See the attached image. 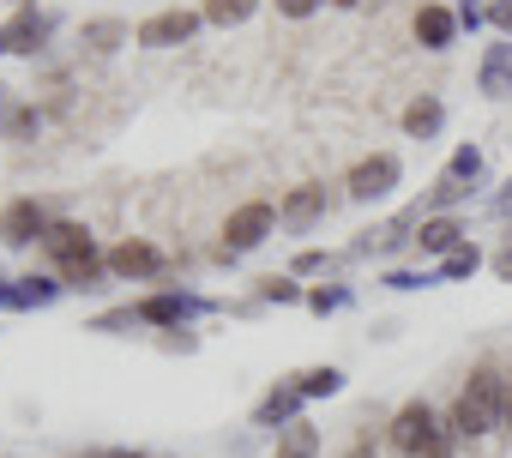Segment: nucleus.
<instances>
[{
    "label": "nucleus",
    "mask_w": 512,
    "mask_h": 458,
    "mask_svg": "<svg viewBox=\"0 0 512 458\" xmlns=\"http://www.w3.org/2000/svg\"><path fill=\"white\" fill-rule=\"evenodd\" d=\"M320 266H326V254H320V248H308V254L296 260V272H320Z\"/></svg>",
    "instance_id": "c85d7f7f"
},
{
    "label": "nucleus",
    "mask_w": 512,
    "mask_h": 458,
    "mask_svg": "<svg viewBox=\"0 0 512 458\" xmlns=\"http://www.w3.org/2000/svg\"><path fill=\"white\" fill-rule=\"evenodd\" d=\"M43 254L61 266V284H73V290H97L103 260H97V242H91V229H85V223H49Z\"/></svg>",
    "instance_id": "f03ea898"
},
{
    "label": "nucleus",
    "mask_w": 512,
    "mask_h": 458,
    "mask_svg": "<svg viewBox=\"0 0 512 458\" xmlns=\"http://www.w3.org/2000/svg\"><path fill=\"white\" fill-rule=\"evenodd\" d=\"M452 37H458V13L422 0V13H416V43H422V49H452Z\"/></svg>",
    "instance_id": "9b49d317"
},
{
    "label": "nucleus",
    "mask_w": 512,
    "mask_h": 458,
    "mask_svg": "<svg viewBox=\"0 0 512 458\" xmlns=\"http://www.w3.org/2000/svg\"><path fill=\"white\" fill-rule=\"evenodd\" d=\"M260 296H266V302H296L302 290H296L290 278H266V284H260Z\"/></svg>",
    "instance_id": "b1692460"
},
{
    "label": "nucleus",
    "mask_w": 512,
    "mask_h": 458,
    "mask_svg": "<svg viewBox=\"0 0 512 458\" xmlns=\"http://www.w3.org/2000/svg\"><path fill=\"white\" fill-rule=\"evenodd\" d=\"M103 266H109L115 278H157V272H163V254H157L151 242H139V236H133V242H115Z\"/></svg>",
    "instance_id": "6e6552de"
},
{
    "label": "nucleus",
    "mask_w": 512,
    "mask_h": 458,
    "mask_svg": "<svg viewBox=\"0 0 512 458\" xmlns=\"http://www.w3.org/2000/svg\"><path fill=\"white\" fill-rule=\"evenodd\" d=\"M97 458H139V452H127V446H115V452H97Z\"/></svg>",
    "instance_id": "7c9ffc66"
},
{
    "label": "nucleus",
    "mask_w": 512,
    "mask_h": 458,
    "mask_svg": "<svg viewBox=\"0 0 512 458\" xmlns=\"http://www.w3.org/2000/svg\"><path fill=\"white\" fill-rule=\"evenodd\" d=\"M49 37V13H37V0H19V13L7 19V49L13 55H37Z\"/></svg>",
    "instance_id": "1a4fd4ad"
},
{
    "label": "nucleus",
    "mask_w": 512,
    "mask_h": 458,
    "mask_svg": "<svg viewBox=\"0 0 512 458\" xmlns=\"http://www.w3.org/2000/svg\"><path fill=\"white\" fill-rule=\"evenodd\" d=\"M476 266H482V248H470V242H464V248H452V254L440 260V278H470Z\"/></svg>",
    "instance_id": "412c9836"
},
{
    "label": "nucleus",
    "mask_w": 512,
    "mask_h": 458,
    "mask_svg": "<svg viewBox=\"0 0 512 458\" xmlns=\"http://www.w3.org/2000/svg\"><path fill=\"white\" fill-rule=\"evenodd\" d=\"M440 121H446L440 97H416V103L404 109V133H410V139H428V133H440Z\"/></svg>",
    "instance_id": "dca6fc26"
},
{
    "label": "nucleus",
    "mask_w": 512,
    "mask_h": 458,
    "mask_svg": "<svg viewBox=\"0 0 512 458\" xmlns=\"http://www.w3.org/2000/svg\"><path fill=\"white\" fill-rule=\"evenodd\" d=\"M500 211H512V181H506V193H500Z\"/></svg>",
    "instance_id": "2f4dec72"
},
{
    "label": "nucleus",
    "mask_w": 512,
    "mask_h": 458,
    "mask_svg": "<svg viewBox=\"0 0 512 458\" xmlns=\"http://www.w3.org/2000/svg\"><path fill=\"white\" fill-rule=\"evenodd\" d=\"M193 308H199V302H187V296H151V302H139V308H133V320H151V326H181Z\"/></svg>",
    "instance_id": "4468645a"
},
{
    "label": "nucleus",
    "mask_w": 512,
    "mask_h": 458,
    "mask_svg": "<svg viewBox=\"0 0 512 458\" xmlns=\"http://www.w3.org/2000/svg\"><path fill=\"white\" fill-rule=\"evenodd\" d=\"M278 13L284 19H308V13H320V0H278Z\"/></svg>",
    "instance_id": "a878e982"
},
{
    "label": "nucleus",
    "mask_w": 512,
    "mask_h": 458,
    "mask_svg": "<svg viewBox=\"0 0 512 458\" xmlns=\"http://www.w3.org/2000/svg\"><path fill=\"white\" fill-rule=\"evenodd\" d=\"M308 308H314V314H332V308H344V290H314Z\"/></svg>",
    "instance_id": "393cba45"
},
{
    "label": "nucleus",
    "mask_w": 512,
    "mask_h": 458,
    "mask_svg": "<svg viewBox=\"0 0 512 458\" xmlns=\"http://www.w3.org/2000/svg\"><path fill=\"white\" fill-rule=\"evenodd\" d=\"M127 37H133V31H127V25H121V19H91V25H85V37H79V43H85V49H91V55H115V49H121V43H127Z\"/></svg>",
    "instance_id": "2eb2a0df"
},
{
    "label": "nucleus",
    "mask_w": 512,
    "mask_h": 458,
    "mask_svg": "<svg viewBox=\"0 0 512 458\" xmlns=\"http://www.w3.org/2000/svg\"><path fill=\"white\" fill-rule=\"evenodd\" d=\"M31 127H37V109H19V115H13V121H7V133H13V139H25V133H31Z\"/></svg>",
    "instance_id": "bb28decb"
},
{
    "label": "nucleus",
    "mask_w": 512,
    "mask_h": 458,
    "mask_svg": "<svg viewBox=\"0 0 512 458\" xmlns=\"http://www.w3.org/2000/svg\"><path fill=\"white\" fill-rule=\"evenodd\" d=\"M446 175H458V181H476V175H482V151H476V145H464V151H452V163H446Z\"/></svg>",
    "instance_id": "5701e85b"
},
{
    "label": "nucleus",
    "mask_w": 512,
    "mask_h": 458,
    "mask_svg": "<svg viewBox=\"0 0 512 458\" xmlns=\"http://www.w3.org/2000/svg\"><path fill=\"white\" fill-rule=\"evenodd\" d=\"M506 428H512V386H506Z\"/></svg>",
    "instance_id": "473e14b6"
},
{
    "label": "nucleus",
    "mask_w": 512,
    "mask_h": 458,
    "mask_svg": "<svg viewBox=\"0 0 512 458\" xmlns=\"http://www.w3.org/2000/svg\"><path fill=\"white\" fill-rule=\"evenodd\" d=\"M488 19H494L506 37H512V0H494V7H488Z\"/></svg>",
    "instance_id": "cd10ccee"
},
{
    "label": "nucleus",
    "mask_w": 512,
    "mask_h": 458,
    "mask_svg": "<svg viewBox=\"0 0 512 458\" xmlns=\"http://www.w3.org/2000/svg\"><path fill=\"white\" fill-rule=\"evenodd\" d=\"M398 175H404V163L392 157V151H374V157H362L356 169H350V199H386L392 187H398Z\"/></svg>",
    "instance_id": "0eeeda50"
},
{
    "label": "nucleus",
    "mask_w": 512,
    "mask_h": 458,
    "mask_svg": "<svg viewBox=\"0 0 512 458\" xmlns=\"http://www.w3.org/2000/svg\"><path fill=\"white\" fill-rule=\"evenodd\" d=\"M193 31H199V13L163 7V13H151V19L133 31V43H139V49H181V43H193Z\"/></svg>",
    "instance_id": "39448f33"
},
{
    "label": "nucleus",
    "mask_w": 512,
    "mask_h": 458,
    "mask_svg": "<svg viewBox=\"0 0 512 458\" xmlns=\"http://www.w3.org/2000/svg\"><path fill=\"white\" fill-rule=\"evenodd\" d=\"M494 272H500V278H506V284H512V242H506V248H500V254H494Z\"/></svg>",
    "instance_id": "c756f323"
},
{
    "label": "nucleus",
    "mask_w": 512,
    "mask_h": 458,
    "mask_svg": "<svg viewBox=\"0 0 512 458\" xmlns=\"http://www.w3.org/2000/svg\"><path fill=\"white\" fill-rule=\"evenodd\" d=\"M344 386V368H308V374H296V392L302 398H332Z\"/></svg>",
    "instance_id": "aec40b11"
},
{
    "label": "nucleus",
    "mask_w": 512,
    "mask_h": 458,
    "mask_svg": "<svg viewBox=\"0 0 512 458\" xmlns=\"http://www.w3.org/2000/svg\"><path fill=\"white\" fill-rule=\"evenodd\" d=\"M253 7H260V0H205V7H199V19H211V25H247L253 19Z\"/></svg>",
    "instance_id": "6ab92c4d"
},
{
    "label": "nucleus",
    "mask_w": 512,
    "mask_h": 458,
    "mask_svg": "<svg viewBox=\"0 0 512 458\" xmlns=\"http://www.w3.org/2000/svg\"><path fill=\"white\" fill-rule=\"evenodd\" d=\"M278 458H320V428L314 422H290L278 434Z\"/></svg>",
    "instance_id": "f3484780"
},
{
    "label": "nucleus",
    "mask_w": 512,
    "mask_h": 458,
    "mask_svg": "<svg viewBox=\"0 0 512 458\" xmlns=\"http://www.w3.org/2000/svg\"><path fill=\"white\" fill-rule=\"evenodd\" d=\"M392 446L404 458H452V428H440V416L428 404H404L392 416Z\"/></svg>",
    "instance_id": "7ed1b4c3"
},
{
    "label": "nucleus",
    "mask_w": 512,
    "mask_h": 458,
    "mask_svg": "<svg viewBox=\"0 0 512 458\" xmlns=\"http://www.w3.org/2000/svg\"><path fill=\"white\" fill-rule=\"evenodd\" d=\"M506 422V380L500 368H470L458 404H452V440H476Z\"/></svg>",
    "instance_id": "f257e3e1"
},
{
    "label": "nucleus",
    "mask_w": 512,
    "mask_h": 458,
    "mask_svg": "<svg viewBox=\"0 0 512 458\" xmlns=\"http://www.w3.org/2000/svg\"><path fill=\"white\" fill-rule=\"evenodd\" d=\"M278 217H284L290 229H314V223L326 217V187H314V181L290 187V193H284V205H278Z\"/></svg>",
    "instance_id": "9d476101"
},
{
    "label": "nucleus",
    "mask_w": 512,
    "mask_h": 458,
    "mask_svg": "<svg viewBox=\"0 0 512 458\" xmlns=\"http://www.w3.org/2000/svg\"><path fill=\"white\" fill-rule=\"evenodd\" d=\"M416 248H422V254H452V248H464L458 217H422V223H416Z\"/></svg>",
    "instance_id": "ddd939ff"
},
{
    "label": "nucleus",
    "mask_w": 512,
    "mask_h": 458,
    "mask_svg": "<svg viewBox=\"0 0 512 458\" xmlns=\"http://www.w3.org/2000/svg\"><path fill=\"white\" fill-rule=\"evenodd\" d=\"M272 223H278V211H272L266 199H253V205L229 211V223H223V254H247V248H260V242L272 236Z\"/></svg>",
    "instance_id": "20e7f679"
},
{
    "label": "nucleus",
    "mask_w": 512,
    "mask_h": 458,
    "mask_svg": "<svg viewBox=\"0 0 512 458\" xmlns=\"http://www.w3.org/2000/svg\"><path fill=\"white\" fill-rule=\"evenodd\" d=\"M43 236H49V205L13 199L7 211H0V242H7V248H31V242H43Z\"/></svg>",
    "instance_id": "423d86ee"
},
{
    "label": "nucleus",
    "mask_w": 512,
    "mask_h": 458,
    "mask_svg": "<svg viewBox=\"0 0 512 458\" xmlns=\"http://www.w3.org/2000/svg\"><path fill=\"white\" fill-rule=\"evenodd\" d=\"M332 7H362V0H332Z\"/></svg>",
    "instance_id": "72a5a7b5"
},
{
    "label": "nucleus",
    "mask_w": 512,
    "mask_h": 458,
    "mask_svg": "<svg viewBox=\"0 0 512 458\" xmlns=\"http://www.w3.org/2000/svg\"><path fill=\"white\" fill-rule=\"evenodd\" d=\"M482 97H512V43H494L482 55V73H476Z\"/></svg>",
    "instance_id": "f8f14e48"
},
{
    "label": "nucleus",
    "mask_w": 512,
    "mask_h": 458,
    "mask_svg": "<svg viewBox=\"0 0 512 458\" xmlns=\"http://www.w3.org/2000/svg\"><path fill=\"white\" fill-rule=\"evenodd\" d=\"M296 404H302V392H296V386H278L260 410H253V416H260V428H272V422H278V428H290V422H296Z\"/></svg>",
    "instance_id": "a211bd4d"
},
{
    "label": "nucleus",
    "mask_w": 512,
    "mask_h": 458,
    "mask_svg": "<svg viewBox=\"0 0 512 458\" xmlns=\"http://www.w3.org/2000/svg\"><path fill=\"white\" fill-rule=\"evenodd\" d=\"M55 290L61 284H49V278H25V290H13V308H31V302L43 308V302H55Z\"/></svg>",
    "instance_id": "4be33fe9"
},
{
    "label": "nucleus",
    "mask_w": 512,
    "mask_h": 458,
    "mask_svg": "<svg viewBox=\"0 0 512 458\" xmlns=\"http://www.w3.org/2000/svg\"><path fill=\"white\" fill-rule=\"evenodd\" d=\"M0 49H7V25H0Z\"/></svg>",
    "instance_id": "f704fd0d"
}]
</instances>
